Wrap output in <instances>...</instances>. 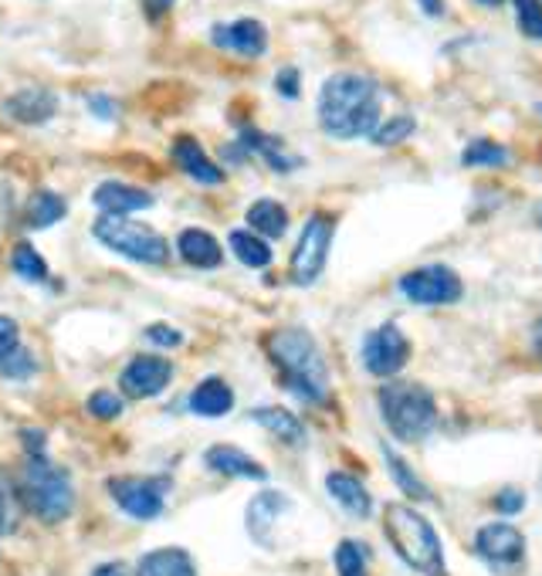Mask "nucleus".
<instances>
[{
	"label": "nucleus",
	"instance_id": "f257e3e1",
	"mask_svg": "<svg viewBox=\"0 0 542 576\" xmlns=\"http://www.w3.org/2000/svg\"><path fill=\"white\" fill-rule=\"evenodd\" d=\"M380 85L359 72H336L319 88V126L333 140L370 137L380 122Z\"/></svg>",
	"mask_w": 542,
	"mask_h": 576
},
{
	"label": "nucleus",
	"instance_id": "f03ea898",
	"mask_svg": "<svg viewBox=\"0 0 542 576\" xmlns=\"http://www.w3.org/2000/svg\"><path fill=\"white\" fill-rule=\"evenodd\" d=\"M264 352H268V360L275 363L285 390H292L299 401H305V404H326L329 401L326 357L305 329L285 326V329L268 333Z\"/></svg>",
	"mask_w": 542,
	"mask_h": 576
},
{
	"label": "nucleus",
	"instance_id": "7ed1b4c3",
	"mask_svg": "<svg viewBox=\"0 0 542 576\" xmlns=\"http://www.w3.org/2000/svg\"><path fill=\"white\" fill-rule=\"evenodd\" d=\"M383 533L393 546V553L421 576H447L444 546L434 525L411 506L390 502L383 509Z\"/></svg>",
	"mask_w": 542,
	"mask_h": 576
},
{
	"label": "nucleus",
	"instance_id": "20e7f679",
	"mask_svg": "<svg viewBox=\"0 0 542 576\" xmlns=\"http://www.w3.org/2000/svg\"><path fill=\"white\" fill-rule=\"evenodd\" d=\"M18 496L41 522H62L75 509L72 478L62 465L48 461V455H28L18 481Z\"/></svg>",
	"mask_w": 542,
	"mask_h": 576
},
{
	"label": "nucleus",
	"instance_id": "39448f33",
	"mask_svg": "<svg viewBox=\"0 0 542 576\" xmlns=\"http://www.w3.org/2000/svg\"><path fill=\"white\" fill-rule=\"evenodd\" d=\"M377 404H380L383 424L403 445L424 441L437 424V404L431 390H424L421 383H387L377 393Z\"/></svg>",
	"mask_w": 542,
	"mask_h": 576
},
{
	"label": "nucleus",
	"instance_id": "423d86ee",
	"mask_svg": "<svg viewBox=\"0 0 542 576\" xmlns=\"http://www.w3.org/2000/svg\"><path fill=\"white\" fill-rule=\"evenodd\" d=\"M93 235L102 248H109L112 254L136 261V264H166L170 261V244L160 231H153L143 220H132V214H102Z\"/></svg>",
	"mask_w": 542,
	"mask_h": 576
},
{
	"label": "nucleus",
	"instance_id": "0eeeda50",
	"mask_svg": "<svg viewBox=\"0 0 542 576\" xmlns=\"http://www.w3.org/2000/svg\"><path fill=\"white\" fill-rule=\"evenodd\" d=\"M333 235H336V217L326 210H315L308 214L305 228L295 241L292 261H289V275L295 285L308 289L319 282V275L326 272V261H329V248H333Z\"/></svg>",
	"mask_w": 542,
	"mask_h": 576
},
{
	"label": "nucleus",
	"instance_id": "6e6552de",
	"mask_svg": "<svg viewBox=\"0 0 542 576\" xmlns=\"http://www.w3.org/2000/svg\"><path fill=\"white\" fill-rule=\"evenodd\" d=\"M170 478H112L109 481V496L112 502L132 515V519H140V522H153L163 515V506H166V492H170Z\"/></svg>",
	"mask_w": 542,
	"mask_h": 576
},
{
	"label": "nucleus",
	"instance_id": "1a4fd4ad",
	"mask_svg": "<svg viewBox=\"0 0 542 576\" xmlns=\"http://www.w3.org/2000/svg\"><path fill=\"white\" fill-rule=\"evenodd\" d=\"M400 292L414 305H455L465 295V285L447 264H424L400 279Z\"/></svg>",
	"mask_w": 542,
	"mask_h": 576
},
{
	"label": "nucleus",
	"instance_id": "9d476101",
	"mask_svg": "<svg viewBox=\"0 0 542 576\" xmlns=\"http://www.w3.org/2000/svg\"><path fill=\"white\" fill-rule=\"evenodd\" d=\"M364 367L373 377H397L406 360H411V343H406L403 329L397 323H383L367 333L364 339Z\"/></svg>",
	"mask_w": 542,
	"mask_h": 576
},
{
	"label": "nucleus",
	"instance_id": "9b49d317",
	"mask_svg": "<svg viewBox=\"0 0 542 576\" xmlns=\"http://www.w3.org/2000/svg\"><path fill=\"white\" fill-rule=\"evenodd\" d=\"M173 380V363L166 357H153V352H143L126 363V370L119 373V390L129 396V401H150V396H160Z\"/></svg>",
	"mask_w": 542,
	"mask_h": 576
},
{
	"label": "nucleus",
	"instance_id": "f8f14e48",
	"mask_svg": "<svg viewBox=\"0 0 542 576\" xmlns=\"http://www.w3.org/2000/svg\"><path fill=\"white\" fill-rule=\"evenodd\" d=\"M475 553L495 569H516L525 559V536L509 522H488L478 529Z\"/></svg>",
	"mask_w": 542,
	"mask_h": 576
},
{
	"label": "nucleus",
	"instance_id": "ddd939ff",
	"mask_svg": "<svg viewBox=\"0 0 542 576\" xmlns=\"http://www.w3.org/2000/svg\"><path fill=\"white\" fill-rule=\"evenodd\" d=\"M214 48L238 55V58H261L268 52V28L254 18H238V21H220L210 28Z\"/></svg>",
	"mask_w": 542,
	"mask_h": 576
},
{
	"label": "nucleus",
	"instance_id": "4468645a",
	"mask_svg": "<svg viewBox=\"0 0 542 576\" xmlns=\"http://www.w3.org/2000/svg\"><path fill=\"white\" fill-rule=\"evenodd\" d=\"M292 512V499L279 489H264L258 492L251 502H248V512H245V525H248V536L264 546V550H275V525L279 519Z\"/></svg>",
	"mask_w": 542,
	"mask_h": 576
},
{
	"label": "nucleus",
	"instance_id": "2eb2a0df",
	"mask_svg": "<svg viewBox=\"0 0 542 576\" xmlns=\"http://www.w3.org/2000/svg\"><path fill=\"white\" fill-rule=\"evenodd\" d=\"M170 153H173V163L180 166V173H187L191 181L200 184V187H220L224 181H228L224 166L217 160H210L207 150L194 137H176Z\"/></svg>",
	"mask_w": 542,
	"mask_h": 576
},
{
	"label": "nucleus",
	"instance_id": "dca6fc26",
	"mask_svg": "<svg viewBox=\"0 0 542 576\" xmlns=\"http://www.w3.org/2000/svg\"><path fill=\"white\" fill-rule=\"evenodd\" d=\"M0 109H4V119L18 126H44L58 116V96L48 88H18Z\"/></svg>",
	"mask_w": 542,
	"mask_h": 576
},
{
	"label": "nucleus",
	"instance_id": "f3484780",
	"mask_svg": "<svg viewBox=\"0 0 542 576\" xmlns=\"http://www.w3.org/2000/svg\"><path fill=\"white\" fill-rule=\"evenodd\" d=\"M93 204L102 214H140L156 204V197L143 187H132L122 181H106L93 191Z\"/></svg>",
	"mask_w": 542,
	"mask_h": 576
},
{
	"label": "nucleus",
	"instance_id": "a211bd4d",
	"mask_svg": "<svg viewBox=\"0 0 542 576\" xmlns=\"http://www.w3.org/2000/svg\"><path fill=\"white\" fill-rule=\"evenodd\" d=\"M176 254L184 258L194 269H204V272H214L224 264V248L220 241L204 231V228H184L176 235Z\"/></svg>",
	"mask_w": 542,
	"mask_h": 576
},
{
	"label": "nucleus",
	"instance_id": "6ab92c4d",
	"mask_svg": "<svg viewBox=\"0 0 542 576\" xmlns=\"http://www.w3.org/2000/svg\"><path fill=\"white\" fill-rule=\"evenodd\" d=\"M326 492H329V496L336 499V506H339L343 512H349L353 519H370L373 499H370L367 485L359 481V478H353V475H346V471H329V475H326Z\"/></svg>",
	"mask_w": 542,
	"mask_h": 576
},
{
	"label": "nucleus",
	"instance_id": "aec40b11",
	"mask_svg": "<svg viewBox=\"0 0 542 576\" xmlns=\"http://www.w3.org/2000/svg\"><path fill=\"white\" fill-rule=\"evenodd\" d=\"M187 407H191L197 417L217 421V417H224V414L235 411V390H231L228 383H224L220 377H207V380H200V383L191 390Z\"/></svg>",
	"mask_w": 542,
	"mask_h": 576
},
{
	"label": "nucleus",
	"instance_id": "412c9836",
	"mask_svg": "<svg viewBox=\"0 0 542 576\" xmlns=\"http://www.w3.org/2000/svg\"><path fill=\"white\" fill-rule=\"evenodd\" d=\"M204 465L217 475H228V478H251V481L268 478L264 465H258L251 455H245L235 445H214L210 452H204Z\"/></svg>",
	"mask_w": 542,
	"mask_h": 576
},
{
	"label": "nucleus",
	"instance_id": "4be33fe9",
	"mask_svg": "<svg viewBox=\"0 0 542 576\" xmlns=\"http://www.w3.org/2000/svg\"><path fill=\"white\" fill-rule=\"evenodd\" d=\"M65 214H68V204L55 191H34L24 200V210H21L28 231H48V228L58 225V220H65Z\"/></svg>",
	"mask_w": 542,
	"mask_h": 576
},
{
	"label": "nucleus",
	"instance_id": "5701e85b",
	"mask_svg": "<svg viewBox=\"0 0 542 576\" xmlns=\"http://www.w3.org/2000/svg\"><path fill=\"white\" fill-rule=\"evenodd\" d=\"M136 576H197V566L187 550L166 546V550H153V553L140 556Z\"/></svg>",
	"mask_w": 542,
	"mask_h": 576
},
{
	"label": "nucleus",
	"instance_id": "b1692460",
	"mask_svg": "<svg viewBox=\"0 0 542 576\" xmlns=\"http://www.w3.org/2000/svg\"><path fill=\"white\" fill-rule=\"evenodd\" d=\"M248 228L268 241H275L289 231V210L279 204V200H271V197H261L248 207Z\"/></svg>",
	"mask_w": 542,
	"mask_h": 576
},
{
	"label": "nucleus",
	"instance_id": "393cba45",
	"mask_svg": "<svg viewBox=\"0 0 542 576\" xmlns=\"http://www.w3.org/2000/svg\"><path fill=\"white\" fill-rule=\"evenodd\" d=\"M251 421L261 424L264 431H271L279 441H285V445H295V448L305 445V424L285 407H254Z\"/></svg>",
	"mask_w": 542,
	"mask_h": 576
},
{
	"label": "nucleus",
	"instance_id": "a878e982",
	"mask_svg": "<svg viewBox=\"0 0 542 576\" xmlns=\"http://www.w3.org/2000/svg\"><path fill=\"white\" fill-rule=\"evenodd\" d=\"M228 248L245 264V269H268L271 258H275V251H271L268 238H261V235H254L248 228H235L228 235Z\"/></svg>",
	"mask_w": 542,
	"mask_h": 576
},
{
	"label": "nucleus",
	"instance_id": "bb28decb",
	"mask_svg": "<svg viewBox=\"0 0 542 576\" xmlns=\"http://www.w3.org/2000/svg\"><path fill=\"white\" fill-rule=\"evenodd\" d=\"M11 272L28 285H44L48 282V261H44V254H37L31 241H18L11 248Z\"/></svg>",
	"mask_w": 542,
	"mask_h": 576
},
{
	"label": "nucleus",
	"instance_id": "cd10ccee",
	"mask_svg": "<svg viewBox=\"0 0 542 576\" xmlns=\"http://www.w3.org/2000/svg\"><path fill=\"white\" fill-rule=\"evenodd\" d=\"M383 458H387V468H390V478L397 481V489L406 496V499H431V492H427V485L414 475V468L406 465L390 445H383Z\"/></svg>",
	"mask_w": 542,
	"mask_h": 576
},
{
	"label": "nucleus",
	"instance_id": "c85d7f7f",
	"mask_svg": "<svg viewBox=\"0 0 542 576\" xmlns=\"http://www.w3.org/2000/svg\"><path fill=\"white\" fill-rule=\"evenodd\" d=\"M37 373V357L28 349V346H14L8 357H0V377H8V380H31Z\"/></svg>",
	"mask_w": 542,
	"mask_h": 576
},
{
	"label": "nucleus",
	"instance_id": "c756f323",
	"mask_svg": "<svg viewBox=\"0 0 542 576\" xmlns=\"http://www.w3.org/2000/svg\"><path fill=\"white\" fill-rule=\"evenodd\" d=\"M406 137H414V119L411 116H393V119H380L377 129L370 132V140L377 146H397Z\"/></svg>",
	"mask_w": 542,
	"mask_h": 576
},
{
	"label": "nucleus",
	"instance_id": "7c9ffc66",
	"mask_svg": "<svg viewBox=\"0 0 542 576\" xmlns=\"http://www.w3.org/2000/svg\"><path fill=\"white\" fill-rule=\"evenodd\" d=\"M336 573L339 576H367V546L356 540H343L336 546Z\"/></svg>",
	"mask_w": 542,
	"mask_h": 576
},
{
	"label": "nucleus",
	"instance_id": "2f4dec72",
	"mask_svg": "<svg viewBox=\"0 0 542 576\" xmlns=\"http://www.w3.org/2000/svg\"><path fill=\"white\" fill-rule=\"evenodd\" d=\"M465 163L468 166H506L509 163V150L499 146V143H488V140H478L465 150Z\"/></svg>",
	"mask_w": 542,
	"mask_h": 576
},
{
	"label": "nucleus",
	"instance_id": "473e14b6",
	"mask_svg": "<svg viewBox=\"0 0 542 576\" xmlns=\"http://www.w3.org/2000/svg\"><path fill=\"white\" fill-rule=\"evenodd\" d=\"M516 4V21L525 37L542 41V0H512Z\"/></svg>",
	"mask_w": 542,
	"mask_h": 576
},
{
	"label": "nucleus",
	"instance_id": "72a5a7b5",
	"mask_svg": "<svg viewBox=\"0 0 542 576\" xmlns=\"http://www.w3.org/2000/svg\"><path fill=\"white\" fill-rule=\"evenodd\" d=\"M18 529V492L14 485L0 475V536H11Z\"/></svg>",
	"mask_w": 542,
	"mask_h": 576
},
{
	"label": "nucleus",
	"instance_id": "f704fd0d",
	"mask_svg": "<svg viewBox=\"0 0 542 576\" xmlns=\"http://www.w3.org/2000/svg\"><path fill=\"white\" fill-rule=\"evenodd\" d=\"M88 414L99 417V421H116L122 414V396L112 393V390H96L93 396H88Z\"/></svg>",
	"mask_w": 542,
	"mask_h": 576
},
{
	"label": "nucleus",
	"instance_id": "c9c22d12",
	"mask_svg": "<svg viewBox=\"0 0 542 576\" xmlns=\"http://www.w3.org/2000/svg\"><path fill=\"white\" fill-rule=\"evenodd\" d=\"M143 339L153 343V346H160V349L184 346V333H180L176 326H170V323H153V326H147V329H143Z\"/></svg>",
	"mask_w": 542,
	"mask_h": 576
},
{
	"label": "nucleus",
	"instance_id": "e433bc0d",
	"mask_svg": "<svg viewBox=\"0 0 542 576\" xmlns=\"http://www.w3.org/2000/svg\"><path fill=\"white\" fill-rule=\"evenodd\" d=\"M275 93L282 99H299L302 96V75H299V68H282L275 75Z\"/></svg>",
	"mask_w": 542,
	"mask_h": 576
},
{
	"label": "nucleus",
	"instance_id": "4c0bfd02",
	"mask_svg": "<svg viewBox=\"0 0 542 576\" xmlns=\"http://www.w3.org/2000/svg\"><path fill=\"white\" fill-rule=\"evenodd\" d=\"M85 106H88V112H93L96 119H102V122H112V119H119V102L112 99V96H88L85 99Z\"/></svg>",
	"mask_w": 542,
	"mask_h": 576
},
{
	"label": "nucleus",
	"instance_id": "58836bf2",
	"mask_svg": "<svg viewBox=\"0 0 542 576\" xmlns=\"http://www.w3.org/2000/svg\"><path fill=\"white\" fill-rule=\"evenodd\" d=\"M21 343V326L18 319L11 316H0V357H8V352Z\"/></svg>",
	"mask_w": 542,
	"mask_h": 576
},
{
	"label": "nucleus",
	"instance_id": "ea45409f",
	"mask_svg": "<svg viewBox=\"0 0 542 576\" xmlns=\"http://www.w3.org/2000/svg\"><path fill=\"white\" fill-rule=\"evenodd\" d=\"M522 506H525V496H522V489H502V492H499V499H495V509H499V512H506V515H516V512H522Z\"/></svg>",
	"mask_w": 542,
	"mask_h": 576
},
{
	"label": "nucleus",
	"instance_id": "a19ab883",
	"mask_svg": "<svg viewBox=\"0 0 542 576\" xmlns=\"http://www.w3.org/2000/svg\"><path fill=\"white\" fill-rule=\"evenodd\" d=\"M21 441H24V452L28 455H44V452H48V434L37 431V427H24L21 431Z\"/></svg>",
	"mask_w": 542,
	"mask_h": 576
},
{
	"label": "nucleus",
	"instance_id": "79ce46f5",
	"mask_svg": "<svg viewBox=\"0 0 542 576\" xmlns=\"http://www.w3.org/2000/svg\"><path fill=\"white\" fill-rule=\"evenodd\" d=\"M11 214H14V191L8 184H0V235H4Z\"/></svg>",
	"mask_w": 542,
	"mask_h": 576
},
{
	"label": "nucleus",
	"instance_id": "37998d69",
	"mask_svg": "<svg viewBox=\"0 0 542 576\" xmlns=\"http://www.w3.org/2000/svg\"><path fill=\"white\" fill-rule=\"evenodd\" d=\"M93 576H129V573H126L122 563H102V566L93 569Z\"/></svg>",
	"mask_w": 542,
	"mask_h": 576
},
{
	"label": "nucleus",
	"instance_id": "c03bdc74",
	"mask_svg": "<svg viewBox=\"0 0 542 576\" xmlns=\"http://www.w3.org/2000/svg\"><path fill=\"white\" fill-rule=\"evenodd\" d=\"M421 8H424V14H431V18H441V14H444V0H421Z\"/></svg>",
	"mask_w": 542,
	"mask_h": 576
},
{
	"label": "nucleus",
	"instance_id": "a18cd8bd",
	"mask_svg": "<svg viewBox=\"0 0 542 576\" xmlns=\"http://www.w3.org/2000/svg\"><path fill=\"white\" fill-rule=\"evenodd\" d=\"M532 343H535V352L542 357V316L535 319V326H532Z\"/></svg>",
	"mask_w": 542,
	"mask_h": 576
},
{
	"label": "nucleus",
	"instance_id": "49530a36",
	"mask_svg": "<svg viewBox=\"0 0 542 576\" xmlns=\"http://www.w3.org/2000/svg\"><path fill=\"white\" fill-rule=\"evenodd\" d=\"M147 4H150L156 14H163V11H170V8L176 4V0H147Z\"/></svg>",
	"mask_w": 542,
	"mask_h": 576
},
{
	"label": "nucleus",
	"instance_id": "de8ad7c7",
	"mask_svg": "<svg viewBox=\"0 0 542 576\" xmlns=\"http://www.w3.org/2000/svg\"><path fill=\"white\" fill-rule=\"evenodd\" d=\"M478 4H485V8H499L502 0H478Z\"/></svg>",
	"mask_w": 542,
	"mask_h": 576
},
{
	"label": "nucleus",
	"instance_id": "09e8293b",
	"mask_svg": "<svg viewBox=\"0 0 542 576\" xmlns=\"http://www.w3.org/2000/svg\"><path fill=\"white\" fill-rule=\"evenodd\" d=\"M535 225H539V228H542V204H539V207H535Z\"/></svg>",
	"mask_w": 542,
	"mask_h": 576
},
{
	"label": "nucleus",
	"instance_id": "8fccbe9b",
	"mask_svg": "<svg viewBox=\"0 0 542 576\" xmlns=\"http://www.w3.org/2000/svg\"><path fill=\"white\" fill-rule=\"evenodd\" d=\"M539 116H542V106H539Z\"/></svg>",
	"mask_w": 542,
	"mask_h": 576
}]
</instances>
